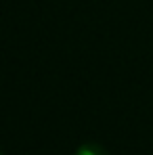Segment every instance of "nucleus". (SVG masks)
Returning a JSON list of instances; mask_svg holds the SVG:
<instances>
[{"label": "nucleus", "instance_id": "nucleus-2", "mask_svg": "<svg viewBox=\"0 0 153 155\" xmlns=\"http://www.w3.org/2000/svg\"><path fill=\"white\" fill-rule=\"evenodd\" d=\"M0 155H2V151H0Z\"/></svg>", "mask_w": 153, "mask_h": 155}, {"label": "nucleus", "instance_id": "nucleus-1", "mask_svg": "<svg viewBox=\"0 0 153 155\" xmlns=\"http://www.w3.org/2000/svg\"><path fill=\"white\" fill-rule=\"evenodd\" d=\"M74 155H109V153L103 149L101 145H97V143H86V145L78 147V151Z\"/></svg>", "mask_w": 153, "mask_h": 155}]
</instances>
